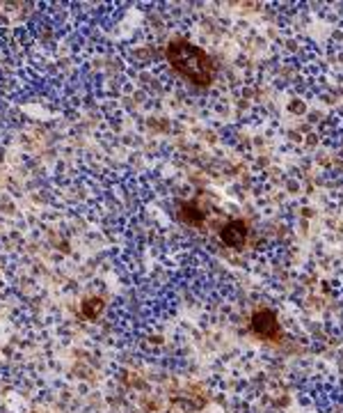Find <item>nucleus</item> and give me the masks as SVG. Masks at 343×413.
Returning <instances> with one entry per match:
<instances>
[{
  "instance_id": "1",
  "label": "nucleus",
  "mask_w": 343,
  "mask_h": 413,
  "mask_svg": "<svg viewBox=\"0 0 343 413\" xmlns=\"http://www.w3.org/2000/svg\"><path fill=\"white\" fill-rule=\"evenodd\" d=\"M167 62L172 69L188 80V83L197 87H208L215 80V62L213 58L206 53L204 49H199L197 44L188 39H174L167 44L165 51Z\"/></svg>"
},
{
  "instance_id": "2",
  "label": "nucleus",
  "mask_w": 343,
  "mask_h": 413,
  "mask_svg": "<svg viewBox=\"0 0 343 413\" xmlns=\"http://www.w3.org/2000/svg\"><path fill=\"white\" fill-rule=\"evenodd\" d=\"M248 237H250V227L241 218L229 220V223L220 227V241L229 248H243L248 243Z\"/></svg>"
},
{
  "instance_id": "3",
  "label": "nucleus",
  "mask_w": 343,
  "mask_h": 413,
  "mask_svg": "<svg viewBox=\"0 0 343 413\" xmlns=\"http://www.w3.org/2000/svg\"><path fill=\"white\" fill-rule=\"evenodd\" d=\"M252 331L261 337L275 340V337H279V322L270 310H259V313L252 315Z\"/></svg>"
},
{
  "instance_id": "4",
  "label": "nucleus",
  "mask_w": 343,
  "mask_h": 413,
  "mask_svg": "<svg viewBox=\"0 0 343 413\" xmlns=\"http://www.w3.org/2000/svg\"><path fill=\"white\" fill-rule=\"evenodd\" d=\"M178 218H181L185 225L199 227L201 223H204L206 211L201 209L197 202H181V204H178Z\"/></svg>"
},
{
  "instance_id": "5",
  "label": "nucleus",
  "mask_w": 343,
  "mask_h": 413,
  "mask_svg": "<svg viewBox=\"0 0 343 413\" xmlns=\"http://www.w3.org/2000/svg\"><path fill=\"white\" fill-rule=\"evenodd\" d=\"M101 308H103V301L101 299H89V301H85L83 304V313L92 319V317H96L101 313Z\"/></svg>"
}]
</instances>
